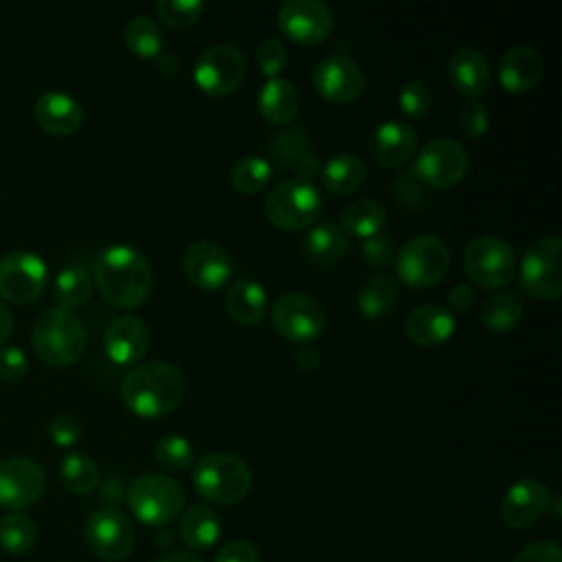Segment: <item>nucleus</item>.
I'll return each instance as SVG.
<instances>
[{
  "mask_svg": "<svg viewBox=\"0 0 562 562\" xmlns=\"http://www.w3.org/2000/svg\"><path fill=\"white\" fill-rule=\"evenodd\" d=\"M149 349V327L132 314L116 316L103 331V351L119 367L138 364Z\"/></svg>",
  "mask_w": 562,
  "mask_h": 562,
  "instance_id": "aec40b11",
  "label": "nucleus"
},
{
  "mask_svg": "<svg viewBox=\"0 0 562 562\" xmlns=\"http://www.w3.org/2000/svg\"><path fill=\"white\" fill-rule=\"evenodd\" d=\"M448 79L468 99H479L492 86V70L481 50L465 46L448 57Z\"/></svg>",
  "mask_w": 562,
  "mask_h": 562,
  "instance_id": "393cba45",
  "label": "nucleus"
},
{
  "mask_svg": "<svg viewBox=\"0 0 562 562\" xmlns=\"http://www.w3.org/2000/svg\"><path fill=\"white\" fill-rule=\"evenodd\" d=\"M307 151V136L303 130L285 127L279 134H274L268 143L270 158L285 169H292L296 160Z\"/></svg>",
  "mask_w": 562,
  "mask_h": 562,
  "instance_id": "ea45409f",
  "label": "nucleus"
},
{
  "mask_svg": "<svg viewBox=\"0 0 562 562\" xmlns=\"http://www.w3.org/2000/svg\"><path fill=\"white\" fill-rule=\"evenodd\" d=\"M386 224V211L378 200L371 198H360L347 204L340 213V228L349 237H360L367 239L371 235L382 233Z\"/></svg>",
  "mask_w": 562,
  "mask_h": 562,
  "instance_id": "7c9ffc66",
  "label": "nucleus"
},
{
  "mask_svg": "<svg viewBox=\"0 0 562 562\" xmlns=\"http://www.w3.org/2000/svg\"><path fill=\"white\" fill-rule=\"evenodd\" d=\"M470 169V154L461 143L448 136L428 140L413 165L415 178L430 189H452L457 187Z\"/></svg>",
  "mask_w": 562,
  "mask_h": 562,
  "instance_id": "1a4fd4ad",
  "label": "nucleus"
},
{
  "mask_svg": "<svg viewBox=\"0 0 562 562\" xmlns=\"http://www.w3.org/2000/svg\"><path fill=\"white\" fill-rule=\"evenodd\" d=\"M457 121H459V127L461 132L470 138V140H479L487 127H490V114H487V108L485 103H481L479 99H468L459 105V112H457Z\"/></svg>",
  "mask_w": 562,
  "mask_h": 562,
  "instance_id": "37998d69",
  "label": "nucleus"
},
{
  "mask_svg": "<svg viewBox=\"0 0 562 562\" xmlns=\"http://www.w3.org/2000/svg\"><path fill=\"white\" fill-rule=\"evenodd\" d=\"M92 274L81 263L64 266L53 283V294L59 307L77 310L83 307L92 296Z\"/></svg>",
  "mask_w": 562,
  "mask_h": 562,
  "instance_id": "72a5a7b5",
  "label": "nucleus"
},
{
  "mask_svg": "<svg viewBox=\"0 0 562 562\" xmlns=\"http://www.w3.org/2000/svg\"><path fill=\"white\" fill-rule=\"evenodd\" d=\"M46 490L44 468L22 454L0 459V507L22 512L40 501Z\"/></svg>",
  "mask_w": 562,
  "mask_h": 562,
  "instance_id": "2eb2a0df",
  "label": "nucleus"
},
{
  "mask_svg": "<svg viewBox=\"0 0 562 562\" xmlns=\"http://www.w3.org/2000/svg\"><path fill=\"white\" fill-rule=\"evenodd\" d=\"M48 285V266L33 250H11L0 257V296L9 303H33Z\"/></svg>",
  "mask_w": 562,
  "mask_h": 562,
  "instance_id": "4468645a",
  "label": "nucleus"
},
{
  "mask_svg": "<svg viewBox=\"0 0 562 562\" xmlns=\"http://www.w3.org/2000/svg\"><path fill=\"white\" fill-rule=\"evenodd\" d=\"M125 46L140 59H156L162 53V31L149 15H134L123 29Z\"/></svg>",
  "mask_w": 562,
  "mask_h": 562,
  "instance_id": "f704fd0d",
  "label": "nucleus"
},
{
  "mask_svg": "<svg viewBox=\"0 0 562 562\" xmlns=\"http://www.w3.org/2000/svg\"><path fill=\"white\" fill-rule=\"evenodd\" d=\"M156 68L162 72V75H176L178 72V68H180V61H178V57L176 55H171V53H160L158 57H156Z\"/></svg>",
  "mask_w": 562,
  "mask_h": 562,
  "instance_id": "864d4df0",
  "label": "nucleus"
},
{
  "mask_svg": "<svg viewBox=\"0 0 562 562\" xmlns=\"http://www.w3.org/2000/svg\"><path fill=\"white\" fill-rule=\"evenodd\" d=\"M252 483L250 468L231 452H209L193 465L195 492L213 505L241 501Z\"/></svg>",
  "mask_w": 562,
  "mask_h": 562,
  "instance_id": "20e7f679",
  "label": "nucleus"
},
{
  "mask_svg": "<svg viewBox=\"0 0 562 562\" xmlns=\"http://www.w3.org/2000/svg\"><path fill=\"white\" fill-rule=\"evenodd\" d=\"M465 277L485 290H503L516 272L512 246L496 235H479L463 250Z\"/></svg>",
  "mask_w": 562,
  "mask_h": 562,
  "instance_id": "6e6552de",
  "label": "nucleus"
},
{
  "mask_svg": "<svg viewBox=\"0 0 562 562\" xmlns=\"http://www.w3.org/2000/svg\"><path fill=\"white\" fill-rule=\"evenodd\" d=\"M395 270L404 285L424 290L437 285L450 270V250L435 235L411 237L395 255Z\"/></svg>",
  "mask_w": 562,
  "mask_h": 562,
  "instance_id": "0eeeda50",
  "label": "nucleus"
},
{
  "mask_svg": "<svg viewBox=\"0 0 562 562\" xmlns=\"http://www.w3.org/2000/svg\"><path fill=\"white\" fill-rule=\"evenodd\" d=\"M296 173H299V180H305V182H312V178L318 173V156L312 154L310 149L296 160V165L292 167Z\"/></svg>",
  "mask_w": 562,
  "mask_h": 562,
  "instance_id": "603ef678",
  "label": "nucleus"
},
{
  "mask_svg": "<svg viewBox=\"0 0 562 562\" xmlns=\"http://www.w3.org/2000/svg\"><path fill=\"white\" fill-rule=\"evenodd\" d=\"M222 525L209 505H191L180 518V538L195 551L211 549L220 538Z\"/></svg>",
  "mask_w": 562,
  "mask_h": 562,
  "instance_id": "473e14b6",
  "label": "nucleus"
},
{
  "mask_svg": "<svg viewBox=\"0 0 562 562\" xmlns=\"http://www.w3.org/2000/svg\"><path fill=\"white\" fill-rule=\"evenodd\" d=\"M349 250V237L338 224H316L305 237V255L314 266L327 268L340 261Z\"/></svg>",
  "mask_w": 562,
  "mask_h": 562,
  "instance_id": "c85d7f7f",
  "label": "nucleus"
},
{
  "mask_svg": "<svg viewBox=\"0 0 562 562\" xmlns=\"http://www.w3.org/2000/svg\"><path fill=\"white\" fill-rule=\"evenodd\" d=\"M270 178L272 165L263 156H241L231 169V182L244 195H255L263 191Z\"/></svg>",
  "mask_w": 562,
  "mask_h": 562,
  "instance_id": "4c0bfd02",
  "label": "nucleus"
},
{
  "mask_svg": "<svg viewBox=\"0 0 562 562\" xmlns=\"http://www.w3.org/2000/svg\"><path fill=\"white\" fill-rule=\"evenodd\" d=\"M514 562H562V551L555 542L551 540H540L522 547Z\"/></svg>",
  "mask_w": 562,
  "mask_h": 562,
  "instance_id": "09e8293b",
  "label": "nucleus"
},
{
  "mask_svg": "<svg viewBox=\"0 0 562 562\" xmlns=\"http://www.w3.org/2000/svg\"><path fill=\"white\" fill-rule=\"evenodd\" d=\"M92 283L101 296L121 310L143 305L154 288V270L147 257L130 244H110L92 261Z\"/></svg>",
  "mask_w": 562,
  "mask_h": 562,
  "instance_id": "f257e3e1",
  "label": "nucleus"
},
{
  "mask_svg": "<svg viewBox=\"0 0 562 562\" xmlns=\"http://www.w3.org/2000/svg\"><path fill=\"white\" fill-rule=\"evenodd\" d=\"M48 435L53 439L55 446L59 448H70L79 441L81 437V422L75 417V415H68V413H61L57 417L50 419L48 424Z\"/></svg>",
  "mask_w": 562,
  "mask_h": 562,
  "instance_id": "49530a36",
  "label": "nucleus"
},
{
  "mask_svg": "<svg viewBox=\"0 0 562 562\" xmlns=\"http://www.w3.org/2000/svg\"><path fill=\"white\" fill-rule=\"evenodd\" d=\"M31 340L37 358L53 369L75 364L88 345L83 323L70 310L59 305L48 307L37 316Z\"/></svg>",
  "mask_w": 562,
  "mask_h": 562,
  "instance_id": "7ed1b4c3",
  "label": "nucleus"
},
{
  "mask_svg": "<svg viewBox=\"0 0 562 562\" xmlns=\"http://www.w3.org/2000/svg\"><path fill=\"white\" fill-rule=\"evenodd\" d=\"M37 538L35 522L22 512H9L0 518V549L9 555H24Z\"/></svg>",
  "mask_w": 562,
  "mask_h": 562,
  "instance_id": "e433bc0d",
  "label": "nucleus"
},
{
  "mask_svg": "<svg viewBox=\"0 0 562 562\" xmlns=\"http://www.w3.org/2000/svg\"><path fill=\"white\" fill-rule=\"evenodd\" d=\"M215 562H261L257 549L246 540H231L220 549Z\"/></svg>",
  "mask_w": 562,
  "mask_h": 562,
  "instance_id": "8fccbe9b",
  "label": "nucleus"
},
{
  "mask_svg": "<svg viewBox=\"0 0 562 562\" xmlns=\"http://www.w3.org/2000/svg\"><path fill=\"white\" fill-rule=\"evenodd\" d=\"M61 485L72 494H90L99 481L101 472L92 457L86 452H68L59 463Z\"/></svg>",
  "mask_w": 562,
  "mask_h": 562,
  "instance_id": "c9c22d12",
  "label": "nucleus"
},
{
  "mask_svg": "<svg viewBox=\"0 0 562 562\" xmlns=\"http://www.w3.org/2000/svg\"><path fill=\"white\" fill-rule=\"evenodd\" d=\"M83 538L88 549L103 562L125 560L134 549V525L116 507L94 509L83 525Z\"/></svg>",
  "mask_w": 562,
  "mask_h": 562,
  "instance_id": "ddd939ff",
  "label": "nucleus"
},
{
  "mask_svg": "<svg viewBox=\"0 0 562 562\" xmlns=\"http://www.w3.org/2000/svg\"><path fill=\"white\" fill-rule=\"evenodd\" d=\"M37 125L50 136H70L81 127L83 108L81 103L61 90H48L37 97L33 105Z\"/></svg>",
  "mask_w": 562,
  "mask_h": 562,
  "instance_id": "5701e85b",
  "label": "nucleus"
},
{
  "mask_svg": "<svg viewBox=\"0 0 562 562\" xmlns=\"http://www.w3.org/2000/svg\"><path fill=\"white\" fill-rule=\"evenodd\" d=\"M277 24L296 44H318L334 29V13L321 0H288L277 13Z\"/></svg>",
  "mask_w": 562,
  "mask_h": 562,
  "instance_id": "f3484780",
  "label": "nucleus"
},
{
  "mask_svg": "<svg viewBox=\"0 0 562 562\" xmlns=\"http://www.w3.org/2000/svg\"><path fill=\"white\" fill-rule=\"evenodd\" d=\"M551 505V490L538 479L512 483L501 501V518L512 529H525L538 522Z\"/></svg>",
  "mask_w": 562,
  "mask_h": 562,
  "instance_id": "6ab92c4d",
  "label": "nucleus"
},
{
  "mask_svg": "<svg viewBox=\"0 0 562 562\" xmlns=\"http://www.w3.org/2000/svg\"><path fill=\"white\" fill-rule=\"evenodd\" d=\"M312 86L325 101L345 105L364 94L367 77L351 57L329 55L314 66Z\"/></svg>",
  "mask_w": 562,
  "mask_h": 562,
  "instance_id": "dca6fc26",
  "label": "nucleus"
},
{
  "mask_svg": "<svg viewBox=\"0 0 562 562\" xmlns=\"http://www.w3.org/2000/svg\"><path fill=\"white\" fill-rule=\"evenodd\" d=\"M294 360H296V364H299L301 369H305V371H312V369L318 367V353H316L314 349H310V347L301 349V351L294 356Z\"/></svg>",
  "mask_w": 562,
  "mask_h": 562,
  "instance_id": "6e6d98bb",
  "label": "nucleus"
},
{
  "mask_svg": "<svg viewBox=\"0 0 562 562\" xmlns=\"http://www.w3.org/2000/svg\"><path fill=\"white\" fill-rule=\"evenodd\" d=\"M522 301L516 292L512 290H496L487 299H483L479 307V318L481 323L496 334L512 331L520 318H522Z\"/></svg>",
  "mask_w": 562,
  "mask_h": 562,
  "instance_id": "2f4dec72",
  "label": "nucleus"
},
{
  "mask_svg": "<svg viewBox=\"0 0 562 562\" xmlns=\"http://www.w3.org/2000/svg\"><path fill=\"white\" fill-rule=\"evenodd\" d=\"M323 211L321 191L305 180L288 178L277 182L263 198V213L277 228L303 231L316 224Z\"/></svg>",
  "mask_w": 562,
  "mask_h": 562,
  "instance_id": "39448f33",
  "label": "nucleus"
},
{
  "mask_svg": "<svg viewBox=\"0 0 562 562\" xmlns=\"http://www.w3.org/2000/svg\"><path fill=\"white\" fill-rule=\"evenodd\" d=\"M226 312L239 325H257L266 316L268 292L255 279H237L226 292Z\"/></svg>",
  "mask_w": 562,
  "mask_h": 562,
  "instance_id": "bb28decb",
  "label": "nucleus"
},
{
  "mask_svg": "<svg viewBox=\"0 0 562 562\" xmlns=\"http://www.w3.org/2000/svg\"><path fill=\"white\" fill-rule=\"evenodd\" d=\"M270 318L277 334L290 342L316 340L323 334L327 321L323 305L305 292H283L277 296Z\"/></svg>",
  "mask_w": 562,
  "mask_h": 562,
  "instance_id": "9b49d317",
  "label": "nucleus"
},
{
  "mask_svg": "<svg viewBox=\"0 0 562 562\" xmlns=\"http://www.w3.org/2000/svg\"><path fill=\"white\" fill-rule=\"evenodd\" d=\"M560 248V237H540L525 250L518 277L527 296L538 301H555L562 294Z\"/></svg>",
  "mask_w": 562,
  "mask_h": 562,
  "instance_id": "9d476101",
  "label": "nucleus"
},
{
  "mask_svg": "<svg viewBox=\"0 0 562 562\" xmlns=\"http://www.w3.org/2000/svg\"><path fill=\"white\" fill-rule=\"evenodd\" d=\"M417 132L404 121H384L369 136L367 151L380 167H400L413 158Z\"/></svg>",
  "mask_w": 562,
  "mask_h": 562,
  "instance_id": "412c9836",
  "label": "nucleus"
},
{
  "mask_svg": "<svg viewBox=\"0 0 562 562\" xmlns=\"http://www.w3.org/2000/svg\"><path fill=\"white\" fill-rule=\"evenodd\" d=\"M187 393V378L178 364L149 360L134 364L121 382L123 404L138 417L156 419L176 411Z\"/></svg>",
  "mask_w": 562,
  "mask_h": 562,
  "instance_id": "f03ea898",
  "label": "nucleus"
},
{
  "mask_svg": "<svg viewBox=\"0 0 562 562\" xmlns=\"http://www.w3.org/2000/svg\"><path fill=\"white\" fill-rule=\"evenodd\" d=\"M13 329V314L11 310L0 301V347H4L9 334Z\"/></svg>",
  "mask_w": 562,
  "mask_h": 562,
  "instance_id": "5fc2aeb1",
  "label": "nucleus"
},
{
  "mask_svg": "<svg viewBox=\"0 0 562 562\" xmlns=\"http://www.w3.org/2000/svg\"><path fill=\"white\" fill-rule=\"evenodd\" d=\"M246 77V59L233 44L204 48L193 64V81L209 97L233 94Z\"/></svg>",
  "mask_w": 562,
  "mask_h": 562,
  "instance_id": "f8f14e48",
  "label": "nucleus"
},
{
  "mask_svg": "<svg viewBox=\"0 0 562 562\" xmlns=\"http://www.w3.org/2000/svg\"><path fill=\"white\" fill-rule=\"evenodd\" d=\"M397 105H400V112L413 121H419L424 119L428 112H430V105H432V94H430V88L424 83V81H406L400 86L397 90Z\"/></svg>",
  "mask_w": 562,
  "mask_h": 562,
  "instance_id": "79ce46f5",
  "label": "nucleus"
},
{
  "mask_svg": "<svg viewBox=\"0 0 562 562\" xmlns=\"http://www.w3.org/2000/svg\"><path fill=\"white\" fill-rule=\"evenodd\" d=\"M127 505L132 514L149 527H165L180 518L184 509L182 487L165 474H143L127 487Z\"/></svg>",
  "mask_w": 562,
  "mask_h": 562,
  "instance_id": "423d86ee",
  "label": "nucleus"
},
{
  "mask_svg": "<svg viewBox=\"0 0 562 562\" xmlns=\"http://www.w3.org/2000/svg\"><path fill=\"white\" fill-rule=\"evenodd\" d=\"M255 61H257V68L261 70V75H266L268 79H274L281 75V70L288 64V50L279 37H266L257 46Z\"/></svg>",
  "mask_w": 562,
  "mask_h": 562,
  "instance_id": "c03bdc74",
  "label": "nucleus"
},
{
  "mask_svg": "<svg viewBox=\"0 0 562 562\" xmlns=\"http://www.w3.org/2000/svg\"><path fill=\"white\" fill-rule=\"evenodd\" d=\"M257 110L263 121L285 127L301 110V94L296 86L283 77L268 79L257 94Z\"/></svg>",
  "mask_w": 562,
  "mask_h": 562,
  "instance_id": "a878e982",
  "label": "nucleus"
},
{
  "mask_svg": "<svg viewBox=\"0 0 562 562\" xmlns=\"http://www.w3.org/2000/svg\"><path fill=\"white\" fill-rule=\"evenodd\" d=\"M154 454H156V461L169 472H184L195 461V450L191 441L176 432L160 437L154 448Z\"/></svg>",
  "mask_w": 562,
  "mask_h": 562,
  "instance_id": "58836bf2",
  "label": "nucleus"
},
{
  "mask_svg": "<svg viewBox=\"0 0 562 562\" xmlns=\"http://www.w3.org/2000/svg\"><path fill=\"white\" fill-rule=\"evenodd\" d=\"M154 9L167 26H171L176 31H184L202 18L204 2H200V0H158L154 4Z\"/></svg>",
  "mask_w": 562,
  "mask_h": 562,
  "instance_id": "a19ab883",
  "label": "nucleus"
},
{
  "mask_svg": "<svg viewBox=\"0 0 562 562\" xmlns=\"http://www.w3.org/2000/svg\"><path fill=\"white\" fill-rule=\"evenodd\" d=\"M362 259L369 268L373 270H382L389 268L395 259V241L391 235L386 233H378L371 235L362 241Z\"/></svg>",
  "mask_w": 562,
  "mask_h": 562,
  "instance_id": "a18cd8bd",
  "label": "nucleus"
},
{
  "mask_svg": "<svg viewBox=\"0 0 562 562\" xmlns=\"http://www.w3.org/2000/svg\"><path fill=\"white\" fill-rule=\"evenodd\" d=\"M544 75L540 53L527 44L507 48L498 61V81L512 94L531 92Z\"/></svg>",
  "mask_w": 562,
  "mask_h": 562,
  "instance_id": "4be33fe9",
  "label": "nucleus"
},
{
  "mask_svg": "<svg viewBox=\"0 0 562 562\" xmlns=\"http://www.w3.org/2000/svg\"><path fill=\"white\" fill-rule=\"evenodd\" d=\"M397 301H400V290L389 274L369 277L356 296L358 312L369 321L389 316L397 307Z\"/></svg>",
  "mask_w": 562,
  "mask_h": 562,
  "instance_id": "c756f323",
  "label": "nucleus"
},
{
  "mask_svg": "<svg viewBox=\"0 0 562 562\" xmlns=\"http://www.w3.org/2000/svg\"><path fill=\"white\" fill-rule=\"evenodd\" d=\"M474 288L470 283H457L448 292V307L452 314H465L474 305Z\"/></svg>",
  "mask_w": 562,
  "mask_h": 562,
  "instance_id": "3c124183",
  "label": "nucleus"
},
{
  "mask_svg": "<svg viewBox=\"0 0 562 562\" xmlns=\"http://www.w3.org/2000/svg\"><path fill=\"white\" fill-rule=\"evenodd\" d=\"M323 187L336 195L356 193L367 180V165L356 154H336L321 169Z\"/></svg>",
  "mask_w": 562,
  "mask_h": 562,
  "instance_id": "cd10ccee",
  "label": "nucleus"
},
{
  "mask_svg": "<svg viewBox=\"0 0 562 562\" xmlns=\"http://www.w3.org/2000/svg\"><path fill=\"white\" fill-rule=\"evenodd\" d=\"M457 329L454 314L437 303H426L415 307L404 323V331L411 342L419 347H437L452 338Z\"/></svg>",
  "mask_w": 562,
  "mask_h": 562,
  "instance_id": "b1692460",
  "label": "nucleus"
},
{
  "mask_svg": "<svg viewBox=\"0 0 562 562\" xmlns=\"http://www.w3.org/2000/svg\"><path fill=\"white\" fill-rule=\"evenodd\" d=\"M182 270L187 279L206 292L224 288L233 277V257L213 239L191 241L182 257Z\"/></svg>",
  "mask_w": 562,
  "mask_h": 562,
  "instance_id": "a211bd4d",
  "label": "nucleus"
},
{
  "mask_svg": "<svg viewBox=\"0 0 562 562\" xmlns=\"http://www.w3.org/2000/svg\"><path fill=\"white\" fill-rule=\"evenodd\" d=\"M29 373V360L15 345L0 347V378L4 382H20Z\"/></svg>",
  "mask_w": 562,
  "mask_h": 562,
  "instance_id": "de8ad7c7",
  "label": "nucleus"
},
{
  "mask_svg": "<svg viewBox=\"0 0 562 562\" xmlns=\"http://www.w3.org/2000/svg\"><path fill=\"white\" fill-rule=\"evenodd\" d=\"M156 562H204V560L189 551H171V553H165L162 558H158Z\"/></svg>",
  "mask_w": 562,
  "mask_h": 562,
  "instance_id": "4d7b16f0",
  "label": "nucleus"
}]
</instances>
